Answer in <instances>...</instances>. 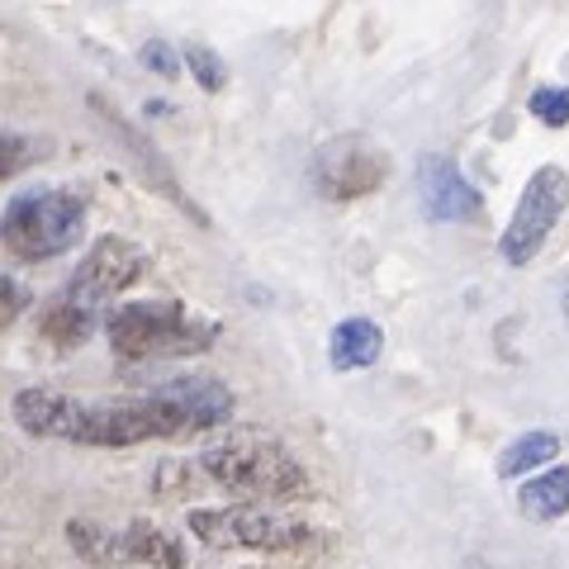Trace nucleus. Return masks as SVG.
<instances>
[{"label":"nucleus","mask_w":569,"mask_h":569,"mask_svg":"<svg viewBox=\"0 0 569 569\" xmlns=\"http://www.w3.org/2000/svg\"><path fill=\"white\" fill-rule=\"evenodd\" d=\"M119 541H123V560L129 565H148V569H186V546L176 531L167 527H157L148 518H138L119 531Z\"/></svg>","instance_id":"obj_12"},{"label":"nucleus","mask_w":569,"mask_h":569,"mask_svg":"<svg viewBox=\"0 0 569 569\" xmlns=\"http://www.w3.org/2000/svg\"><path fill=\"white\" fill-rule=\"evenodd\" d=\"M162 395L176 403V413L186 418V432H209V427H223L233 418V389L213 376H181V380H167Z\"/></svg>","instance_id":"obj_10"},{"label":"nucleus","mask_w":569,"mask_h":569,"mask_svg":"<svg viewBox=\"0 0 569 569\" xmlns=\"http://www.w3.org/2000/svg\"><path fill=\"white\" fill-rule=\"evenodd\" d=\"M190 531L213 550H305L313 527L280 518L271 508H194Z\"/></svg>","instance_id":"obj_5"},{"label":"nucleus","mask_w":569,"mask_h":569,"mask_svg":"<svg viewBox=\"0 0 569 569\" xmlns=\"http://www.w3.org/2000/svg\"><path fill=\"white\" fill-rule=\"evenodd\" d=\"M157 437H190L186 418L176 413V403L152 389L142 399H110V403H81L71 441L77 447H138V441Z\"/></svg>","instance_id":"obj_4"},{"label":"nucleus","mask_w":569,"mask_h":569,"mask_svg":"<svg viewBox=\"0 0 569 569\" xmlns=\"http://www.w3.org/2000/svg\"><path fill=\"white\" fill-rule=\"evenodd\" d=\"M104 337H110L114 356H123V361H152V356L209 351L213 337H219V323L194 318L176 299H142V305H119L104 318Z\"/></svg>","instance_id":"obj_2"},{"label":"nucleus","mask_w":569,"mask_h":569,"mask_svg":"<svg viewBox=\"0 0 569 569\" xmlns=\"http://www.w3.org/2000/svg\"><path fill=\"white\" fill-rule=\"evenodd\" d=\"M380 347H385V332L370 318H347L328 337V361L332 370H366L380 361Z\"/></svg>","instance_id":"obj_14"},{"label":"nucleus","mask_w":569,"mask_h":569,"mask_svg":"<svg viewBox=\"0 0 569 569\" xmlns=\"http://www.w3.org/2000/svg\"><path fill=\"white\" fill-rule=\"evenodd\" d=\"M186 479H194V475H190V466H176V460H171V466H162V470H157V493H167V498H181V493H190V485H186Z\"/></svg>","instance_id":"obj_23"},{"label":"nucleus","mask_w":569,"mask_h":569,"mask_svg":"<svg viewBox=\"0 0 569 569\" xmlns=\"http://www.w3.org/2000/svg\"><path fill=\"white\" fill-rule=\"evenodd\" d=\"M24 309H29V290L14 276H0V328H10Z\"/></svg>","instance_id":"obj_21"},{"label":"nucleus","mask_w":569,"mask_h":569,"mask_svg":"<svg viewBox=\"0 0 569 569\" xmlns=\"http://www.w3.org/2000/svg\"><path fill=\"white\" fill-rule=\"evenodd\" d=\"M33 162V148L24 138H14V133H0V181L6 176H14V171H24Z\"/></svg>","instance_id":"obj_22"},{"label":"nucleus","mask_w":569,"mask_h":569,"mask_svg":"<svg viewBox=\"0 0 569 569\" xmlns=\"http://www.w3.org/2000/svg\"><path fill=\"white\" fill-rule=\"evenodd\" d=\"M565 323H569V284H565Z\"/></svg>","instance_id":"obj_25"},{"label":"nucleus","mask_w":569,"mask_h":569,"mask_svg":"<svg viewBox=\"0 0 569 569\" xmlns=\"http://www.w3.org/2000/svg\"><path fill=\"white\" fill-rule=\"evenodd\" d=\"M142 67H152L157 77H176V52L162 39H152V43H142Z\"/></svg>","instance_id":"obj_24"},{"label":"nucleus","mask_w":569,"mask_h":569,"mask_svg":"<svg viewBox=\"0 0 569 569\" xmlns=\"http://www.w3.org/2000/svg\"><path fill=\"white\" fill-rule=\"evenodd\" d=\"M309 176H313V190L332 204L361 200V194H376L389 181V152L366 133H342L313 152Z\"/></svg>","instance_id":"obj_6"},{"label":"nucleus","mask_w":569,"mask_h":569,"mask_svg":"<svg viewBox=\"0 0 569 569\" xmlns=\"http://www.w3.org/2000/svg\"><path fill=\"white\" fill-rule=\"evenodd\" d=\"M556 456H560V437L556 432H527V437L512 441V447H503V456H498V475L518 479V475L537 470V466H550Z\"/></svg>","instance_id":"obj_18"},{"label":"nucleus","mask_w":569,"mask_h":569,"mask_svg":"<svg viewBox=\"0 0 569 569\" xmlns=\"http://www.w3.org/2000/svg\"><path fill=\"white\" fill-rule=\"evenodd\" d=\"M518 508L527 512V518L537 522H556L569 512V466H556L546 470L537 479H527L522 493H518Z\"/></svg>","instance_id":"obj_16"},{"label":"nucleus","mask_w":569,"mask_h":569,"mask_svg":"<svg viewBox=\"0 0 569 569\" xmlns=\"http://www.w3.org/2000/svg\"><path fill=\"white\" fill-rule=\"evenodd\" d=\"M200 470L223 485L228 493L247 498H271V503H290V498H309V470L290 456L280 437L261 432V427H228L200 451Z\"/></svg>","instance_id":"obj_1"},{"label":"nucleus","mask_w":569,"mask_h":569,"mask_svg":"<svg viewBox=\"0 0 569 569\" xmlns=\"http://www.w3.org/2000/svg\"><path fill=\"white\" fill-rule=\"evenodd\" d=\"M142 271H148V257H142V247H133L129 238H100L91 252H86V261L77 266V276H71V284H67V295L96 309V305H104V299L123 295L129 284H138Z\"/></svg>","instance_id":"obj_8"},{"label":"nucleus","mask_w":569,"mask_h":569,"mask_svg":"<svg viewBox=\"0 0 569 569\" xmlns=\"http://www.w3.org/2000/svg\"><path fill=\"white\" fill-rule=\"evenodd\" d=\"M86 233V200L71 190H29L14 194L0 213V242L20 261H52L71 252Z\"/></svg>","instance_id":"obj_3"},{"label":"nucleus","mask_w":569,"mask_h":569,"mask_svg":"<svg viewBox=\"0 0 569 569\" xmlns=\"http://www.w3.org/2000/svg\"><path fill=\"white\" fill-rule=\"evenodd\" d=\"M91 328H96V309L81 305V299H71V295L52 299V305L43 309V318H39V332L52 347H81L86 337H91Z\"/></svg>","instance_id":"obj_15"},{"label":"nucleus","mask_w":569,"mask_h":569,"mask_svg":"<svg viewBox=\"0 0 569 569\" xmlns=\"http://www.w3.org/2000/svg\"><path fill=\"white\" fill-rule=\"evenodd\" d=\"M527 104L546 129H565L569 123V86H541V91H531Z\"/></svg>","instance_id":"obj_20"},{"label":"nucleus","mask_w":569,"mask_h":569,"mask_svg":"<svg viewBox=\"0 0 569 569\" xmlns=\"http://www.w3.org/2000/svg\"><path fill=\"white\" fill-rule=\"evenodd\" d=\"M186 67H190V77L200 81L209 96L228 86V67H223V58H219L213 48H204V43H190V48H186Z\"/></svg>","instance_id":"obj_19"},{"label":"nucleus","mask_w":569,"mask_h":569,"mask_svg":"<svg viewBox=\"0 0 569 569\" xmlns=\"http://www.w3.org/2000/svg\"><path fill=\"white\" fill-rule=\"evenodd\" d=\"M77 413H81V399L58 395V389H20V395H14V418H20V427L29 437L71 441Z\"/></svg>","instance_id":"obj_11"},{"label":"nucleus","mask_w":569,"mask_h":569,"mask_svg":"<svg viewBox=\"0 0 569 569\" xmlns=\"http://www.w3.org/2000/svg\"><path fill=\"white\" fill-rule=\"evenodd\" d=\"M569 204V176L560 167H541L531 171V181L522 190L518 209H512V219L503 228V242H498V252H503L508 266H531V257L546 247L550 228L560 223V213Z\"/></svg>","instance_id":"obj_7"},{"label":"nucleus","mask_w":569,"mask_h":569,"mask_svg":"<svg viewBox=\"0 0 569 569\" xmlns=\"http://www.w3.org/2000/svg\"><path fill=\"white\" fill-rule=\"evenodd\" d=\"M418 194L422 213L432 223H470L479 219V190L460 176V167L441 152H427L418 162Z\"/></svg>","instance_id":"obj_9"},{"label":"nucleus","mask_w":569,"mask_h":569,"mask_svg":"<svg viewBox=\"0 0 569 569\" xmlns=\"http://www.w3.org/2000/svg\"><path fill=\"white\" fill-rule=\"evenodd\" d=\"M91 104H96V110L104 114V123H110V129H114V133H119L123 142H129V152H133V162H138V171H142V176H148V181H152L157 190H162V194H167V200H171V204H181V209L190 213V219H200V223H204V213H200V209H194V204L186 200V190H181V186H176V176L167 171V162H162V157H157V148H148V138H142V133H133V129H129V123H123V119H119L114 110H104V100H91Z\"/></svg>","instance_id":"obj_13"},{"label":"nucleus","mask_w":569,"mask_h":569,"mask_svg":"<svg viewBox=\"0 0 569 569\" xmlns=\"http://www.w3.org/2000/svg\"><path fill=\"white\" fill-rule=\"evenodd\" d=\"M67 541H71V550H77L81 560H91V565H100V569L123 565V541H119V531L104 527V522L71 518V522H67Z\"/></svg>","instance_id":"obj_17"}]
</instances>
